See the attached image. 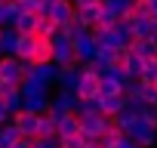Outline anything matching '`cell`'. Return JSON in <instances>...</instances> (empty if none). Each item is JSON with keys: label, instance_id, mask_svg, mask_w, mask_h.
I'll return each mask as SVG.
<instances>
[{"label": "cell", "instance_id": "6da1fadb", "mask_svg": "<svg viewBox=\"0 0 157 148\" xmlns=\"http://www.w3.org/2000/svg\"><path fill=\"white\" fill-rule=\"evenodd\" d=\"M108 130H111V117H105V114H86V117H80V139H83V145L102 142V136Z\"/></svg>", "mask_w": 157, "mask_h": 148}, {"label": "cell", "instance_id": "7a4b0ae2", "mask_svg": "<svg viewBox=\"0 0 157 148\" xmlns=\"http://www.w3.org/2000/svg\"><path fill=\"white\" fill-rule=\"evenodd\" d=\"M25 68L28 62H19L16 56H3L0 59V87H22Z\"/></svg>", "mask_w": 157, "mask_h": 148}, {"label": "cell", "instance_id": "3957f363", "mask_svg": "<svg viewBox=\"0 0 157 148\" xmlns=\"http://www.w3.org/2000/svg\"><path fill=\"white\" fill-rule=\"evenodd\" d=\"M123 136H129L139 148H154V145H157V127H151L145 117H136V120L126 127Z\"/></svg>", "mask_w": 157, "mask_h": 148}, {"label": "cell", "instance_id": "277c9868", "mask_svg": "<svg viewBox=\"0 0 157 148\" xmlns=\"http://www.w3.org/2000/svg\"><path fill=\"white\" fill-rule=\"evenodd\" d=\"M136 43V34H132V28H129V22L126 19H120L108 34H105V40L99 43V46H111V49H129Z\"/></svg>", "mask_w": 157, "mask_h": 148}, {"label": "cell", "instance_id": "5b68a950", "mask_svg": "<svg viewBox=\"0 0 157 148\" xmlns=\"http://www.w3.org/2000/svg\"><path fill=\"white\" fill-rule=\"evenodd\" d=\"M52 65H56V68H71V65H77L74 43L68 40L65 31H59V34L52 37Z\"/></svg>", "mask_w": 157, "mask_h": 148}, {"label": "cell", "instance_id": "8992f818", "mask_svg": "<svg viewBox=\"0 0 157 148\" xmlns=\"http://www.w3.org/2000/svg\"><path fill=\"white\" fill-rule=\"evenodd\" d=\"M77 105H80V99H77V93H62L56 90L52 93V102H49V117H56V123L68 114H77Z\"/></svg>", "mask_w": 157, "mask_h": 148}, {"label": "cell", "instance_id": "52a82bcc", "mask_svg": "<svg viewBox=\"0 0 157 148\" xmlns=\"http://www.w3.org/2000/svg\"><path fill=\"white\" fill-rule=\"evenodd\" d=\"M83 77H80V87H77V99L86 102V99H99V87H102V77L93 71V65H80Z\"/></svg>", "mask_w": 157, "mask_h": 148}, {"label": "cell", "instance_id": "ba28073f", "mask_svg": "<svg viewBox=\"0 0 157 148\" xmlns=\"http://www.w3.org/2000/svg\"><path fill=\"white\" fill-rule=\"evenodd\" d=\"M25 77H34V80H40L43 87H56V80H59V68H56L52 62H46V65H34V62H28Z\"/></svg>", "mask_w": 157, "mask_h": 148}, {"label": "cell", "instance_id": "9c48e42d", "mask_svg": "<svg viewBox=\"0 0 157 148\" xmlns=\"http://www.w3.org/2000/svg\"><path fill=\"white\" fill-rule=\"evenodd\" d=\"M80 77H83L80 65L59 68V80H56V90H62V93H77V87H80Z\"/></svg>", "mask_w": 157, "mask_h": 148}, {"label": "cell", "instance_id": "30bf717a", "mask_svg": "<svg viewBox=\"0 0 157 148\" xmlns=\"http://www.w3.org/2000/svg\"><path fill=\"white\" fill-rule=\"evenodd\" d=\"M13 123H16L19 136H25V139H37V127H40V117H37V114H31V111H19V114H13Z\"/></svg>", "mask_w": 157, "mask_h": 148}, {"label": "cell", "instance_id": "8fae6325", "mask_svg": "<svg viewBox=\"0 0 157 148\" xmlns=\"http://www.w3.org/2000/svg\"><path fill=\"white\" fill-rule=\"evenodd\" d=\"M96 49H99V43L93 40V34H86V37H80V40H74V56H77V65H90V62L96 59Z\"/></svg>", "mask_w": 157, "mask_h": 148}, {"label": "cell", "instance_id": "7c38bea8", "mask_svg": "<svg viewBox=\"0 0 157 148\" xmlns=\"http://www.w3.org/2000/svg\"><path fill=\"white\" fill-rule=\"evenodd\" d=\"M74 16H77V10H74L71 0H59V3L49 10V19H52L59 28H68V25L74 22Z\"/></svg>", "mask_w": 157, "mask_h": 148}, {"label": "cell", "instance_id": "4fadbf2b", "mask_svg": "<svg viewBox=\"0 0 157 148\" xmlns=\"http://www.w3.org/2000/svg\"><path fill=\"white\" fill-rule=\"evenodd\" d=\"M34 53H37V34H19L16 59L19 62H34Z\"/></svg>", "mask_w": 157, "mask_h": 148}, {"label": "cell", "instance_id": "5bb4252c", "mask_svg": "<svg viewBox=\"0 0 157 148\" xmlns=\"http://www.w3.org/2000/svg\"><path fill=\"white\" fill-rule=\"evenodd\" d=\"M102 6L120 22V19H129L132 16V6H136V0H102Z\"/></svg>", "mask_w": 157, "mask_h": 148}, {"label": "cell", "instance_id": "9a60e30c", "mask_svg": "<svg viewBox=\"0 0 157 148\" xmlns=\"http://www.w3.org/2000/svg\"><path fill=\"white\" fill-rule=\"evenodd\" d=\"M49 102H52V93H43V96H28L22 102V111H31V114H46L49 111Z\"/></svg>", "mask_w": 157, "mask_h": 148}, {"label": "cell", "instance_id": "2e32d148", "mask_svg": "<svg viewBox=\"0 0 157 148\" xmlns=\"http://www.w3.org/2000/svg\"><path fill=\"white\" fill-rule=\"evenodd\" d=\"M99 105H102V114L114 120V117L126 108V96H99Z\"/></svg>", "mask_w": 157, "mask_h": 148}, {"label": "cell", "instance_id": "e0dca14e", "mask_svg": "<svg viewBox=\"0 0 157 148\" xmlns=\"http://www.w3.org/2000/svg\"><path fill=\"white\" fill-rule=\"evenodd\" d=\"M37 25H40V16H34V13H28L25 6H22V16L16 19V31L19 34H37Z\"/></svg>", "mask_w": 157, "mask_h": 148}, {"label": "cell", "instance_id": "ac0fdd59", "mask_svg": "<svg viewBox=\"0 0 157 148\" xmlns=\"http://www.w3.org/2000/svg\"><path fill=\"white\" fill-rule=\"evenodd\" d=\"M19 31L16 28H0V56H16Z\"/></svg>", "mask_w": 157, "mask_h": 148}, {"label": "cell", "instance_id": "d6986e66", "mask_svg": "<svg viewBox=\"0 0 157 148\" xmlns=\"http://www.w3.org/2000/svg\"><path fill=\"white\" fill-rule=\"evenodd\" d=\"M71 136H80V117L68 114L59 120V139H71Z\"/></svg>", "mask_w": 157, "mask_h": 148}, {"label": "cell", "instance_id": "ffe728a7", "mask_svg": "<svg viewBox=\"0 0 157 148\" xmlns=\"http://www.w3.org/2000/svg\"><path fill=\"white\" fill-rule=\"evenodd\" d=\"M129 53L139 56L142 62H148V59H157V43H154V40H136V43L129 46Z\"/></svg>", "mask_w": 157, "mask_h": 148}, {"label": "cell", "instance_id": "44dd1931", "mask_svg": "<svg viewBox=\"0 0 157 148\" xmlns=\"http://www.w3.org/2000/svg\"><path fill=\"white\" fill-rule=\"evenodd\" d=\"M142 68H145V62H142L139 56L126 53V62H123V71H126V77H129V80H142Z\"/></svg>", "mask_w": 157, "mask_h": 148}, {"label": "cell", "instance_id": "7402d4cb", "mask_svg": "<svg viewBox=\"0 0 157 148\" xmlns=\"http://www.w3.org/2000/svg\"><path fill=\"white\" fill-rule=\"evenodd\" d=\"M52 62V40L37 37V53H34V65H46Z\"/></svg>", "mask_w": 157, "mask_h": 148}, {"label": "cell", "instance_id": "603a6c76", "mask_svg": "<svg viewBox=\"0 0 157 148\" xmlns=\"http://www.w3.org/2000/svg\"><path fill=\"white\" fill-rule=\"evenodd\" d=\"M22 99H28V96H43V93H49V87H43L40 80H34V77H25L22 80Z\"/></svg>", "mask_w": 157, "mask_h": 148}, {"label": "cell", "instance_id": "cb8c5ba5", "mask_svg": "<svg viewBox=\"0 0 157 148\" xmlns=\"http://www.w3.org/2000/svg\"><path fill=\"white\" fill-rule=\"evenodd\" d=\"M99 16H102V3L99 6H90V10H80V13H77V22H83L90 31L99 25Z\"/></svg>", "mask_w": 157, "mask_h": 148}, {"label": "cell", "instance_id": "d4e9b609", "mask_svg": "<svg viewBox=\"0 0 157 148\" xmlns=\"http://www.w3.org/2000/svg\"><path fill=\"white\" fill-rule=\"evenodd\" d=\"M59 31H62V28H59L49 16H43V19H40V25H37V37H43V40H52Z\"/></svg>", "mask_w": 157, "mask_h": 148}, {"label": "cell", "instance_id": "484cf974", "mask_svg": "<svg viewBox=\"0 0 157 148\" xmlns=\"http://www.w3.org/2000/svg\"><path fill=\"white\" fill-rule=\"evenodd\" d=\"M0 139H3V145H6V148H13V145H16V142L22 139L13 120H10V123H3V127H0Z\"/></svg>", "mask_w": 157, "mask_h": 148}, {"label": "cell", "instance_id": "4316f807", "mask_svg": "<svg viewBox=\"0 0 157 148\" xmlns=\"http://www.w3.org/2000/svg\"><path fill=\"white\" fill-rule=\"evenodd\" d=\"M157 80V59H148L142 68V84H154Z\"/></svg>", "mask_w": 157, "mask_h": 148}, {"label": "cell", "instance_id": "83f0119b", "mask_svg": "<svg viewBox=\"0 0 157 148\" xmlns=\"http://www.w3.org/2000/svg\"><path fill=\"white\" fill-rule=\"evenodd\" d=\"M59 148H86L80 136H71V139H59Z\"/></svg>", "mask_w": 157, "mask_h": 148}, {"label": "cell", "instance_id": "f1b7e54d", "mask_svg": "<svg viewBox=\"0 0 157 148\" xmlns=\"http://www.w3.org/2000/svg\"><path fill=\"white\" fill-rule=\"evenodd\" d=\"M151 127H157V105H145V114H142Z\"/></svg>", "mask_w": 157, "mask_h": 148}, {"label": "cell", "instance_id": "f546056e", "mask_svg": "<svg viewBox=\"0 0 157 148\" xmlns=\"http://www.w3.org/2000/svg\"><path fill=\"white\" fill-rule=\"evenodd\" d=\"M71 3H74V10H77V13H80V10H90V6H99L102 0H71Z\"/></svg>", "mask_w": 157, "mask_h": 148}, {"label": "cell", "instance_id": "4dcf8cb0", "mask_svg": "<svg viewBox=\"0 0 157 148\" xmlns=\"http://www.w3.org/2000/svg\"><path fill=\"white\" fill-rule=\"evenodd\" d=\"M10 120H13V111L6 108V102H3V99H0V127H3V123H10Z\"/></svg>", "mask_w": 157, "mask_h": 148}, {"label": "cell", "instance_id": "1f68e13d", "mask_svg": "<svg viewBox=\"0 0 157 148\" xmlns=\"http://www.w3.org/2000/svg\"><path fill=\"white\" fill-rule=\"evenodd\" d=\"M34 148H59V139H34Z\"/></svg>", "mask_w": 157, "mask_h": 148}, {"label": "cell", "instance_id": "d6a6232c", "mask_svg": "<svg viewBox=\"0 0 157 148\" xmlns=\"http://www.w3.org/2000/svg\"><path fill=\"white\" fill-rule=\"evenodd\" d=\"M10 3V0H6ZM6 3L0 0V28H10V19H6Z\"/></svg>", "mask_w": 157, "mask_h": 148}, {"label": "cell", "instance_id": "836d02e7", "mask_svg": "<svg viewBox=\"0 0 157 148\" xmlns=\"http://www.w3.org/2000/svg\"><path fill=\"white\" fill-rule=\"evenodd\" d=\"M13 148H34V139H25V136H22V139H19Z\"/></svg>", "mask_w": 157, "mask_h": 148}, {"label": "cell", "instance_id": "e575fe53", "mask_svg": "<svg viewBox=\"0 0 157 148\" xmlns=\"http://www.w3.org/2000/svg\"><path fill=\"white\" fill-rule=\"evenodd\" d=\"M117 148H139V145H136V142H132V139H129V136H123V139H120V142H117Z\"/></svg>", "mask_w": 157, "mask_h": 148}, {"label": "cell", "instance_id": "d590c367", "mask_svg": "<svg viewBox=\"0 0 157 148\" xmlns=\"http://www.w3.org/2000/svg\"><path fill=\"white\" fill-rule=\"evenodd\" d=\"M13 3H22V6H25V3H28V0H13Z\"/></svg>", "mask_w": 157, "mask_h": 148}, {"label": "cell", "instance_id": "8d00e7d4", "mask_svg": "<svg viewBox=\"0 0 157 148\" xmlns=\"http://www.w3.org/2000/svg\"><path fill=\"white\" fill-rule=\"evenodd\" d=\"M86 148H102V145H99V142H96V145H86Z\"/></svg>", "mask_w": 157, "mask_h": 148}, {"label": "cell", "instance_id": "74e56055", "mask_svg": "<svg viewBox=\"0 0 157 148\" xmlns=\"http://www.w3.org/2000/svg\"><path fill=\"white\" fill-rule=\"evenodd\" d=\"M151 87H154V90H157V80H154V84H151Z\"/></svg>", "mask_w": 157, "mask_h": 148}, {"label": "cell", "instance_id": "f35d334b", "mask_svg": "<svg viewBox=\"0 0 157 148\" xmlns=\"http://www.w3.org/2000/svg\"><path fill=\"white\" fill-rule=\"evenodd\" d=\"M0 59H3V56H0Z\"/></svg>", "mask_w": 157, "mask_h": 148}]
</instances>
